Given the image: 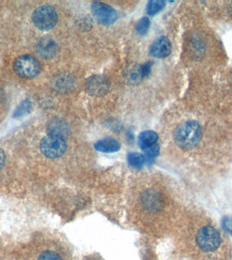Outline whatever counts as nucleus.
<instances>
[{"instance_id": "1a4fd4ad", "label": "nucleus", "mask_w": 232, "mask_h": 260, "mask_svg": "<svg viewBox=\"0 0 232 260\" xmlns=\"http://www.w3.org/2000/svg\"><path fill=\"white\" fill-rule=\"evenodd\" d=\"M172 51V44L167 37L158 38L150 48V55L153 57L164 59L169 57Z\"/></svg>"}, {"instance_id": "ddd939ff", "label": "nucleus", "mask_w": 232, "mask_h": 260, "mask_svg": "<svg viewBox=\"0 0 232 260\" xmlns=\"http://www.w3.org/2000/svg\"><path fill=\"white\" fill-rule=\"evenodd\" d=\"M158 140V135L153 131H145L139 134L138 138V144L141 149L144 151L146 148L151 147L157 144Z\"/></svg>"}, {"instance_id": "dca6fc26", "label": "nucleus", "mask_w": 232, "mask_h": 260, "mask_svg": "<svg viewBox=\"0 0 232 260\" xmlns=\"http://www.w3.org/2000/svg\"><path fill=\"white\" fill-rule=\"evenodd\" d=\"M160 146L158 144H154L151 147L144 150V158L148 163H152L154 159L158 156L160 153Z\"/></svg>"}, {"instance_id": "4468645a", "label": "nucleus", "mask_w": 232, "mask_h": 260, "mask_svg": "<svg viewBox=\"0 0 232 260\" xmlns=\"http://www.w3.org/2000/svg\"><path fill=\"white\" fill-rule=\"evenodd\" d=\"M129 165L134 168L139 169L144 165L146 160L144 155L139 153H130L127 156Z\"/></svg>"}, {"instance_id": "f257e3e1", "label": "nucleus", "mask_w": 232, "mask_h": 260, "mask_svg": "<svg viewBox=\"0 0 232 260\" xmlns=\"http://www.w3.org/2000/svg\"><path fill=\"white\" fill-rule=\"evenodd\" d=\"M202 127L198 122L188 121L177 127L174 133V140L177 145L190 149L198 145L202 138Z\"/></svg>"}, {"instance_id": "f3484780", "label": "nucleus", "mask_w": 232, "mask_h": 260, "mask_svg": "<svg viewBox=\"0 0 232 260\" xmlns=\"http://www.w3.org/2000/svg\"><path fill=\"white\" fill-rule=\"evenodd\" d=\"M31 109V104L29 100H24L23 102L21 103L20 105L17 107L15 110L14 116L15 118H19V117L22 116L27 114L28 113L30 112Z\"/></svg>"}, {"instance_id": "9d476101", "label": "nucleus", "mask_w": 232, "mask_h": 260, "mask_svg": "<svg viewBox=\"0 0 232 260\" xmlns=\"http://www.w3.org/2000/svg\"><path fill=\"white\" fill-rule=\"evenodd\" d=\"M37 51L42 57L51 59L57 53V45L51 38H43L38 42Z\"/></svg>"}, {"instance_id": "2eb2a0df", "label": "nucleus", "mask_w": 232, "mask_h": 260, "mask_svg": "<svg viewBox=\"0 0 232 260\" xmlns=\"http://www.w3.org/2000/svg\"><path fill=\"white\" fill-rule=\"evenodd\" d=\"M165 6V1L162 0H151L147 6V11L150 15H155L161 11Z\"/></svg>"}, {"instance_id": "f03ea898", "label": "nucleus", "mask_w": 232, "mask_h": 260, "mask_svg": "<svg viewBox=\"0 0 232 260\" xmlns=\"http://www.w3.org/2000/svg\"><path fill=\"white\" fill-rule=\"evenodd\" d=\"M32 20L35 26L40 30L48 31L55 27L58 20V15L53 7L43 5L35 10Z\"/></svg>"}, {"instance_id": "f8f14e48", "label": "nucleus", "mask_w": 232, "mask_h": 260, "mask_svg": "<svg viewBox=\"0 0 232 260\" xmlns=\"http://www.w3.org/2000/svg\"><path fill=\"white\" fill-rule=\"evenodd\" d=\"M120 144L116 139L107 138L97 141L95 144V148L98 151L102 153H114L120 149Z\"/></svg>"}, {"instance_id": "20e7f679", "label": "nucleus", "mask_w": 232, "mask_h": 260, "mask_svg": "<svg viewBox=\"0 0 232 260\" xmlns=\"http://www.w3.org/2000/svg\"><path fill=\"white\" fill-rule=\"evenodd\" d=\"M196 242L201 250L205 252H212L217 250L221 245V236L213 227L205 226L197 233Z\"/></svg>"}, {"instance_id": "a211bd4d", "label": "nucleus", "mask_w": 232, "mask_h": 260, "mask_svg": "<svg viewBox=\"0 0 232 260\" xmlns=\"http://www.w3.org/2000/svg\"><path fill=\"white\" fill-rule=\"evenodd\" d=\"M150 25L149 19L148 17H143L138 22L137 31L140 36H145L149 30Z\"/></svg>"}, {"instance_id": "412c9836", "label": "nucleus", "mask_w": 232, "mask_h": 260, "mask_svg": "<svg viewBox=\"0 0 232 260\" xmlns=\"http://www.w3.org/2000/svg\"><path fill=\"white\" fill-rule=\"evenodd\" d=\"M151 67H152V64H151V62H146V63L141 65V71H142L144 78L145 77L149 76L150 72H151Z\"/></svg>"}, {"instance_id": "423d86ee", "label": "nucleus", "mask_w": 232, "mask_h": 260, "mask_svg": "<svg viewBox=\"0 0 232 260\" xmlns=\"http://www.w3.org/2000/svg\"><path fill=\"white\" fill-rule=\"evenodd\" d=\"M91 10L94 17L101 24L109 25L114 23L118 18L116 10L105 3H92Z\"/></svg>"}, {"instance_id": "4be33fe9", "label": "nucleus", "mask_w": 232, "mask_h": 260, "mask_svg": "<svg viewBox=\"0 0 232 260\" xmlns=\"http://www.w3.org/2000/svg\"><path fill=\"white\" fill-rule=\"evenodd\" d=\"M5 160H6V155H5L4 152H3V150L0 148V170L4 165Z\"/></svg>"}, {"instance_id": "9b49d317", "label": "nucleus", "mask_w": 232, "mask_h": 260, "mask_svg": "<svg viewBox=\"0 0 232 260\" xmlns=\"http://www.w3.org/2000/svg\"><path fill=\"white\" fill-rule=\"evenodd\" d=\"M124 81L127 84L134 85L139 84L144 79L141 65L139 64H131L125 70L123 75Z\"/></svg>"}, {"instance_id": "6ab92c4d", "label": "nucleus", "mask_w": 232, "mask_h": 260, "mask_svg": "<svg viewBox=\"0 0 232 260\" xmlns=\"http://www.w3.org/2000/svg\"><path fill=\"white\" fill-rule=\"evenodd\" d=\"M38 260H62V258L54 251H46L40 254Z\"/></svg>"}, {"instance_id": "aec40b11", "label": "nucleus", "mask_w": 232, "mask_h": 260, "mask_svg": "<svg viewBox=\"0 0 232 260\" xmlns=\"http://www.w3.org/2000/svg\"><path fill=\"white\" fill-rule=\"evenodd\" d=\"M221 226H222L223 229L227 233H229L232 235V218L231 217H224L221 221Z\"/></svg>"}, {"instance_id": "7ed1b4c3", "label": "nucleus", "mask_w": 232, "mask_h": 260, "mask_svg": "<svg viewBox=\"0 0 232 260\" xmlns=\"http://www.w3.org/2000/svg\"><path fill=\"white\" fill-rule=\"evenodd\" d=\"M67 149V144L63 137L55 134H49L40 142V150L45 156L56 159L63 156Z\"/></svg>"}, {"instance_id": "0eeeda50", "label": "nucleus", "mask_w": 232, "mask_h": 260, "mask_svg": "<svg viewBox=\"0 0 232 260\" xmlns=\"http://www.w3.org/2000/svg\"><path fill=\"white\" fill-rule=\"evenodd\" d=\"M109 82L107 78L102 76L90 77L86 83V90L88 94L94 97H101L108 92Z\"/></svg>"}, {"instance_id": "39448f33", "label": "nucleus", "mask_w": 232, "mask_h": 260, "mask_svg": "<svg viewBox=\"0 0 232 260\" xmlns=\"http://www.w3.org/2000/svg\"><path fill=\"white\" fill-rule=\"evenodd\" d=\"M14 69L19 76L25 79H32L38 76L41 71L39 61L33 56H21L16 59Z\"/></svg>"}, {"instance_id": "6e6552de", "label": "nucleus", "mask_w": 232, "mask_h": 260, "mask_svg": "<svg viewBox=\"0 0 232 260\" xmlns=\"http://www.w3.org/2000/svg\"><path fill=\"white\" fill-rule=\"evenodd\" d=\"M141 203L150 212H157L161 209L162 200L160 194L154 190H147L141 195Z\"/></svg>"}]
</instances>
